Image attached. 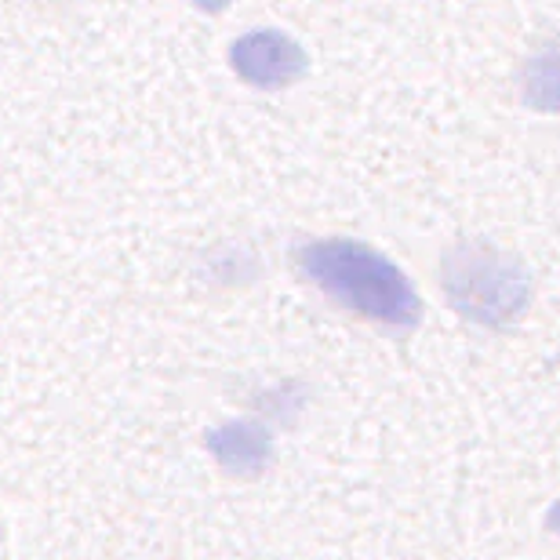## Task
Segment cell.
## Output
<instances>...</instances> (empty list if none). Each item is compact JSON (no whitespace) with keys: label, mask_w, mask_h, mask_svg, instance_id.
I'll list each match as a JSON object with an SVG mask.
<instances>
[{"label":"cell","mask_w":560,"mask_h":560,"mask_svg":"<svg viewBox=\"0 0 560 560\" xmlns=\"http://www.w3.org/2000/svg\"><path fill=\"white\" fill-rule=\"evenodd\" d=\"M295 270L353 317L372 320L389 331L419 328L422 299L416 284L372 244L350 237L306 241L295 248Z\"/></svg>","instance_id":"cell-1"},{"label":"cell","mask_w":560,"mask_h":560,"mask_svg":"<svg viewBox=\"0 0 560 560\" xmlns=\"http://www.w3.org/2000/svg\"><path fill=\"white\" fill-rule=\"evenodd\" d=\"M441 288L458 317L491 331L513 328L532 306V273L488 241H458L441 255Z\"/></svg>","instance_id":"cell-2"},{"label":"cell","mask_w":560,"mask_h":560,"mask_svg":"<svg viewBox=\"0 0 560 560\" xmlns=\"http://www.w3.org/2000/svg\"><path fill=\"white\" fill-rule=\"evenodd\" d=\"M230 66L244 84L259 92H280L310 73L306 48L280 30H252L230 44Z\"/></svg>","instance_id":"cell-3"},{"label":"cell","mask_w":560,"mask_h":560,"mask_svg":"<svg viewBox=\"0 0 560 560\" xmlns=\"http://www.w3.org/2000/svg\"><path fill=\"white\" fill-rule=\"evenodd\" d=\"M521 106L532 114H553L560 117V48L557 44H542L535 48L521 66L517 77Z\"/></svg>","instance_id":"cell-4"},{"label":"cell","mask_w":560,"mask_h":560,"mask_svg":"<svg viewBox=\"0 0 560 560\" xmlns=\"http://www.w3.org/2000/svg\"><path fill=\"white\" fill-rule=\"evenodd\" d=\"M211 447H215L226 466L255 469L266 458V452H270V441L255 425H226V430L211 433Z\"/></svg>","instance_id":"cell-5"},{"label":"cell","mask_w":560,"mask_h":560,"mask_svg":"<svg viewBox=\"0 0 560 560\" xmlns=\"http://www.w3.org/2000/svg\"><path fill=\"white\" fill-rule=\"evenodd\" d=\"M189 4L200 8L205 15H222V11H226V8L233 4V0H189Z\"/></svg>","instance_id":"cell-6"},{"label":"cell","mask_w":560,"mask_h":560,"mask_svg":"<svg viewBox=\"0 0 560 560\" xmlns=\"http://www.w3.org/2000/svg\"><path fill=\"white\" fill-rule=\"evenodd\" d=\"M546 528H550L553 535H560V502H553L550 513H546Z\"/></svg>","instance_id":"cell-7"}]
</instances>
